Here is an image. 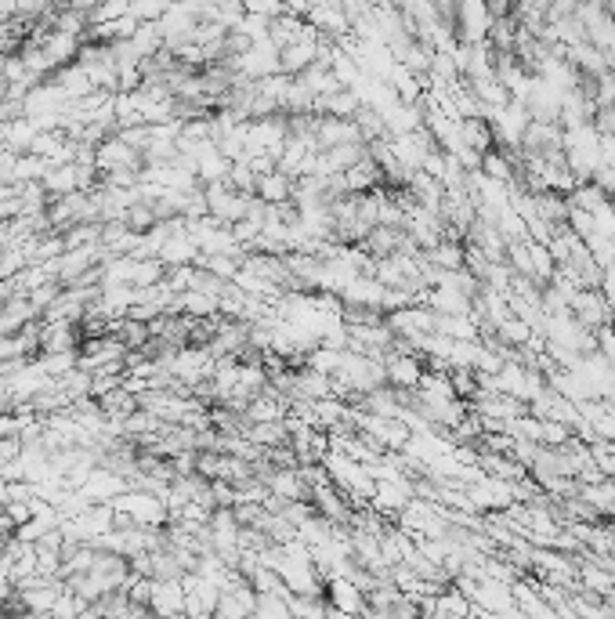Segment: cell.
I'll use <instances>...</instances> for the list:
<instances>
[{"label": "cell", "instance_id": "cell-27", "mask_svg": "<svg viewBox=\"0 0 615 619\" xmlns=\"http://www.w3.org/2000/svg\"><path fill=\"white\" fill-rule=\"evenodd\" d=\"M590 124H594V131L601 134V138H615V105H605V109H597Z\"/></svg>", "mask_w": 615, "mask_h": 619}, {"label": "cell", "instance_id": "cell-19", "mask_svg": "<svg viewBox=\"0 0 615 619\" xmlns=\"http://www.w3.org/2000/svg\"><path fill=\"white\" fill-rule=\"evenodd\" d=\"M605 203H612V200H608L605 192L597 189L594 181H583V185H576V192L568 196V207L583 210V214H597V210L605 207Z\"/></svg>", "mask_w": 615, "mask_h": 619}, {"label": "cell", "instance_id": "cell-14", "mask_svg": "<svg viewBox=\"0 0 615 619\" xmlns=\"http://www.w3.org/2000/svg\"><path fill=\"white\" fill-rule=\"evenodd\" d=\"M196 261H199V247L192 243L189 229L174 232L160 250V265L167 268V272H171V268H189V265H196Z\"/></svg>", "mask_w": 615, "mask_h": 619}, {"label": "cell", "instance_id": "cell-10", "mask_svg": "<svg viewBox=\"0 0 615 619\" xmlns=\"http://www.w3.org/2000/svg\"><path fill=\"white\" fill-rule=\"evenodd\" d=\"M149 612L156 619H185V587H181V580H152Z\"/></svg>", "mask_w": 615, "mask_h": 619}, {"label": "cell", "instance_id": "cell-17", "mask_svg": "<svg viewBox=\"0 0 615 619\" xmlns=\"http://www.w3.org/2000/svg\"><path fill=\"white\" fill-rule=\"evenodd\" d=\"M460 142H464L467 149H474L478 156H485L496 149V134H492L489 120L474 116V120H460Z\"/></svg>", "mask_w": 615, "mask_h": 619}, {"label": "cell", "instance_id": "cell-26", "mask_svg": "<svg viewBox=\"0 0 615 619\" xmlns=\"http://www.w3.org/2000/svg\"><path fill=\"white\" fill-rule=\"evenodd\" d=\"M87 609H91V605H87L84 598H76L73 591H62V598L55 601L51 616H55V619H84Z\"/></svg>", "mask_w": 615, "mask_h": 619}, {"label": "cell", "instance_id": "cell-20", "mask_svg": "<svg viewBox=\"0 0 615 619\" xmlns=\"http://www.w3.org/2000/svg\"><path fill=\"white\" fill-rule=\"evenodd\" d=\"M40 370L48 373L51 381H62L73 370H80V352H58V355H37Z\"/></svg>", "mask_w": 615, "mask_h": 619}, {"label": "cell", "instance_id": "cell-2", "mask_svg": "<svg viewBox=\"0 0 615 619\" xmlns=\"http://www.w3.org/2000/svg\"><path fill=\"white\" fill-rule=\"evenodd\" d=\"M380 362H384V381L395 391H417L427 373V362L417 352H409L406 344H395Z\"/></svg>", "mask_w": 615, "mask_h": 619}, {"label": "cell", "instance_id": "cell-4", "mask_svg": "<svg viewBox=\"0 0 615 619\" xmlns=\"http://www.w3.org/2000/svg\"><path fill=\"white\" fill-rule=\"evenodd\" d=\"M492 29V15L485 0H467L456 8V44H485Z\"/></svg>", "mask_w": 615, "mask_h": 619}, {"label": "cell", "instance_id": "cell-11", "mask_svg": "<svg viewBox=\"0 0 615 619\" xmlns=\"http://www.w3.org/2000/svg\"><path fill=\"white\" fill-rule=\"evenodd\" d=\"M84 330L76 323H40V355L80 352Z\"/></svg>", "mask_w": 615, "mask_h": 619}, {"label": "cell", "instance_id": "cell-25", "mask_svg": "<svg viewBox=\"0 0 615 619\" xmlns=\"http://www.w3.org/2000/svg\"><path fill=\"white\" fill-rule=\"evenodd\" d=\"M131 15V4L127 0H109V4H95L91 8V26H105V22H120Z\"/></svg>", "mask_w": 615, "mask_h": 619}, {"label": "cell", "instance_id": "cell-22", "mask_svg": "<svg viewBox=\"0 0 615 619\" xmlns=\"http://www.w3.org/2000/svg\"><path fill=\"white\" fill-rule=\"evenodd\" d=\"M449 384H453L456 399L467 402V406H471V402L478 399V391H482V384H478V373H474V370H449Z\"/></svg>", "mask_w": 615, "mask_h": 619}, {"label": "cell", "instance_id": "cell-1", "mask_svg": "<svg viewBox=\"0 0 615 619\" xmlns=\"http://www.w3.org/2000/svg\"><path fill=\"white\" fill-rule=\"evenodd\" d=\"M116 511V525H142V529H167L171 515L163 507L160 496L142 493V489H127L113 504Z\"/></svg>", "mask_w": 615, "mask_h": 619}, {"label": "cell", "instance_id": "cell-5", "mask_svg": "<svg viewBox=\"0 0 615 619\" xmlns=\"http://www.w3.org/2000/svg\"><path fill=\"white\" fill-rule=\"evenodd\" d=\"M568 312H572V319H576L583 330H590V334H597V330L612 326V319H615L601 290H579V294L572 297Z\"/></svg>", "mask_w": 615, "mask_h": 619}, {"label": "cell", "instance_id": "cell-15", "mask_svg": "<svg viewBox=\"0 0 615 619\" xmlns=\"http://www.w3.org/2000/svg\"><path fill=\"white\" fill-rule=\"evenodd\" d=\"M257 200L268 203V207H286V203H294V178H286L283 171L257 178Z\"/></svg>", "mask_w": 615, "mask_h": 619}, {"label": "cell", "instance_id": "cell-6", "mask_svg": "<svg viewBox=\"0 0 615 619\" xmlns=\"http://www.w3.org/2000/svg\"><path fill=\"white\" fill-rule=\"evenodd\" d=\"M66 583L62 580H44V576H33V580L19 583L15 587V598L22 601V609L33 612V616H48L55 609V601L62 598Z\"/></svg>", "mask_w": 615, "mask_h": 619}, {"label": "cell", "instance_id": "cell-9", "mask_svg": "<svg viewBox=\"0 0 615 619\" xmlns=\"http://www.w3.org/2000/svg\"><path fill=\"white\" fill-rule=\"evenodd\" d=\"M326 605L333 612L362 619V612H366V591L355 580H348V576H333V580H326Z\"/></svg>", "mask_w": 615, "mask_h": 619}, {"label": "cell", "instance_id": "cell-7", "mask_svg": "<svg viewBox=\"0 0 615 619\" xmlns=\"http://www.w3.org/2000/svg\"><path fill=\"white\" fill-rule=\"evenodd\" d=\"M127 489H131V482H127L123 475H116V471H109V467H95L76 493L84 496L87 504H116Z\"/></svg>", "mask_w": 615, "mask_h": 619}, {"label": "cell", "instance_id": "cell-16", "mask_svg": "<svg viewBox=\"0 0 615 619\" xmlns=\"http://www.w3.org/2000/svg\"><path fill=\"white\" fill-rule=\"evenodd\" d=\"M196 174H199V185H218V181H228V174H232V160L221 156L218 145H207L196 156Z\"/></svg>", "mask_w": 615, "mask_h": 619}, {"label": "cell", "instance_id": "cell-12", "mask_svg": "<svg viewBox=\"0 0 615 619\" xmlns=\"http://www.w3.org/2000/svg\"><path fill=\"white\" fill-rule=\"evenodd\" d=\"M521 153L525 156L565 153V131H561V124H529V131L521 138Z\"/></svg>", "mask_w": 615, "mask_h": 619}, {"label": "cell", "instance_id": "cell-18", "mask_svg": "<svg viewBox=\"0 0 615 619\" xmlns=\"http://www.w3.org/2000/svg\"><path fill=\"white\" fill-rule=\"evenodd\" d=\"M590 507L597 511V518H615V478H601L590 486H579V493Z\"/></svg>", "mask_w": 615, "mask_h": 619}, {"label": "cell", "instance_id": "cell-28", "mask_svg": "<svg viewBox=\"0 0 615 619\" xmlns=\"http://www.w3.org/2000/svg\"><path fill=\"white\" fill-rule=\"evenodd\" d=\"M601 167L615 171V138H601Z\"/></svg>", "mask_w": 615, "mask_h": 619}, {"label": "cell", "instance_id": "cell-3", "mask_svg": "<svg viewBox=\"0 0 615 619\" xmlns=\"http://www.w3.org/2000/svg\"><path fill=\"white\" fill-rule=\"evenodd\" d=\"M413 500H417V496H413V478L398 475V478H380L369 507H373L380 518H395V515H402Z\"/></svg>", "mask_w": 615, "mask_h": 619}, {"label": "cell", "instance_id": "cell-21", "mask_svg": "<svg viewBox=\"0 0 615 619\" xmlns=\"http://www.w3.org/2000/svg\"><path fill=\"white\" fill-rule=\"evenodd\" d=\"M290 594H257V619H294L290 612Z\"/></svg>", "mask_w": 615, "mask_h": 619}, {"label": "cell", "instance_id": "cell-8", "mask_svg": "<svg viewBox=\"0 0 615 619\" xmlns=\"http://www.w3.org/2000/svg\"><path fill=\"white\" fill-rule=\"evenodd\" d=\"M91 580L102 587V594H113V591H123L127 583H131V562L127 558H120V554L113 551H98L95 554V565H91V572H87Z\"/></svg>", "mask_w": 615, "mask_h": 619}, {"label": "cell", "instance_id": "cell-23", "mask_svg": "<svg viewBox=\"0 0 615 619\" xmlns=\"http://www.w3.org/2000/svg\"><path fill=\"white\" fill-rule=\"evenodd\" d=\"M134 51H138V58L142 62H149V58H156L163 51V37L156 26H138V33H134Z\"/></svg>", "mask_w": 615, "mask_h": 619}, {"label": "cell", "instance_id": "cell-13", "mask_svg": "<svg viewBox=\"0 0 615 619\" xmlns=\"http://www.w3.org/2000/svg\"><path fill=\"white\" fill-rule=\"evenodd\" d=\"M257 612V591L250 583H236V587H228L221 591V601H218V619H254Z\"/></svg>", "mask_w": 615, "mask_h": 619}, {"label": "cell", "instance_id": "cell-24", "mask_svg": "<svg viewBox=\"0 0 615 619\" xmlns=\"http://www.w3.org/2000/svg\"><path fill=\"white\" fill-rule=\"evenodd\" d=\"M228 185L239 192V196H250L254 200L257 196V174L250 171V163L246 160H239V163H232V174H228Z\"/></svg>", "mask_w": 615, "mask_h": 619}]
</instances>
